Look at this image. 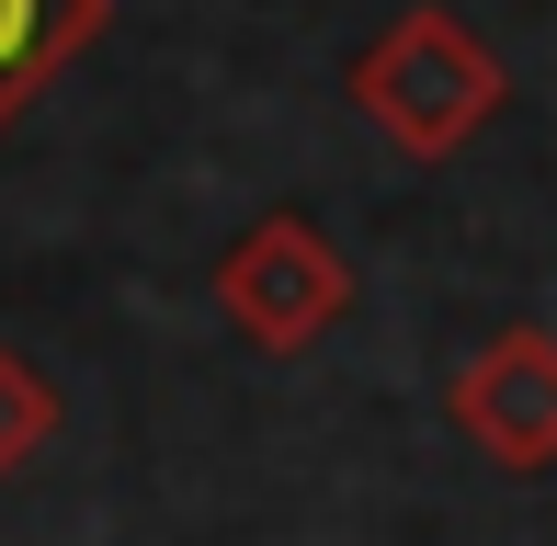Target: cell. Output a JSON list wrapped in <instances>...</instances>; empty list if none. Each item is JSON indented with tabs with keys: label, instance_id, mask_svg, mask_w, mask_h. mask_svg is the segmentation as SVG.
<instances>
[{
	"label": "cell",
	"instance_id": "6da1fadb",
	"mask_svg": "<svg viewBox=\"0 0 557 546\" xmlns=\"http://www.w3.org/2000/svg\"><path fill=\"white\" fill-rule=\"evenodd\" d=\"M342 91H352V114H364L398 160H455V148H478L500 114H512V69H500V46L478 35L467 12H433V0L398 12L387 35L342 69Z\"/></svg>",
	"mask_w": 557,
	"mask_h": 546
},
{
	"label": "cell",
	"instance_id": "3957f363",
	"mask_svg": "<svg viewBox=\"0 0 557 546\" xmlns=\"http://www.w3.org/2000/svg\"><path fill=\"white\" fill-rule=\"evenodd\" d=\"M444 421L500 467V479H546L557 467V331L546 319H500L444 387Z\"/></svg>",
	"mask_w": 557,
	"mask_h": 546
},
{
	"label": "cell",
	"instance_id": "277c9868",
	"mask_svg": "<svg viewBox=\"0 0 557 546\" xmlns=\"http://www.w3.org/2000/svg\"><path fill=\"white\" fill-rule=\"evenodd\" d=\"M103 23H114V0H0V137L23 126V103L81 46H103Z\"/></svg>",
	"mask_w": 557,
	"mask_h": 546
},
{
	"label": "cell",
	"instance_id": "7a4b0ae2",
	"mask_svg": "<svg viewBox=\"0 0 557 546\" xmlns=\"http://www.w3.org/2000/svg\"><path fill=\"white\" fill-rule=\"evenodd\" d=\"M206 285H216V319L250 342V353H273V364L319 353V342L352 319V262H342V239L319 228V216H296V206L250 216V228L216 251Z\"/></svg>",
	"mask_w": 557,
	"mask_h": 546
},
{
	"label": "cell",
	"instance_id": "5b68a950",
	"mask_svg": "<svg viewBox=\"0 0 557 546\" xmlns=\"http://www.w3.org/2000/svg\"><path fill=\"white\" fill-rule=\"evenodd\" d=\"M58 421H69L58 376H46L35 353H12V342H0V489H12V479H35V467H46V444H58Z\"/></svg>",
	"mask_w": 557,
	"mask_h": 546
}]
</instances>
